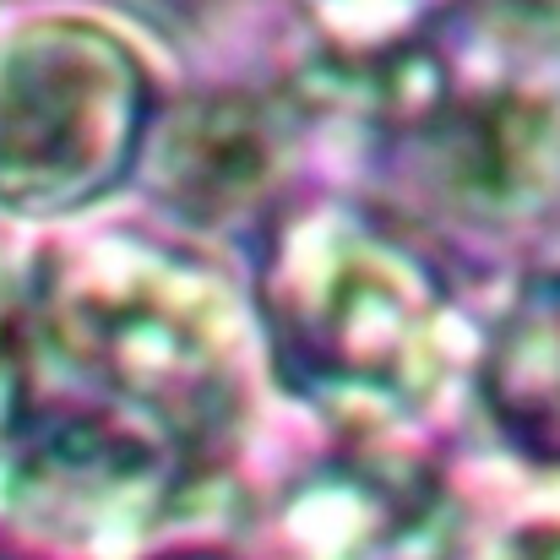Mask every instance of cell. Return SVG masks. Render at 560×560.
I'll use <instances>...</instances> for the list:
<instances>
[{
	"mask_svg": "<svg viewBox=\"0 0 560 560\" xmlns=\"http://www.w3.org/2000/svg\"><path fill=\"white\" fill-rule=\"evenodd\" d=\"M283 528L300 560H446L457 512L392 441H354L294 490Z\"/></svg>",
	"mask_w": 560,
	"mask_h": 560,
	"instance_id": "5",
	"label": "cell"
},
{
	"mask_svg": "<svg viewBox=\"0 0 560 560\" xmlns=\"http://www.w3.org/2000/svg\"><path fill=\"white\" fill-rule=\"evenodd\" d=\"M153 131V82L126 38L44 16L0 38V207L60 218L115 190Z\"/></svg>",
	"mask_w": 560,
	"mask_h": 560,
	"instance_id": "4",
	"label": "cell"
},
{
	"mask_svg": "<svg viewBox=\"0 0 560 560\" xmlns=\"http://www.w3.org/2000/svg\"><path fill=\"white\" fill-rule=\"evenodd\" d=\"M256 311L278 381L349 441L419 424L463 360L430 256L349 201H311L272 223Z\"/></svg>",
	"mask_w": 560,
	"mask_h": 560,
	"instance_id": "3",
	"label": "cell"
},
{
	"mask_svg": "<svg viewBox=\"0 0 560 560\" xmlns=\"http://www.w3.org/2000/svg\"><path fill=\"white\" fill-rule=\"evenodd\" d=\"M485 560H560V523H534L506 534Z\"/></svg>",
	"mask_w": 560,
	"mask_h": 560,
	"instance_id": "9",
	"label": "cell"
},
{
	"mask_svg": "<svg viewBox=\"0 0 560 560\" xmlns=\"http://www.w3.org/2000/svg\"><path fill=\"white\" fill-rule=\"evenodd\" d=\"M159 560H223V556H207V550H180V556H159Z\"/></svg>",
	"mask_w": 560,
	"mask_h": 560,
	"instance_id": "11",
	"label": "cell"
},
{
	"mask_svg": "<svg viewBox=\"0 0 560 560\" xmlns=\"http://www.w3.org/2000/svg\"><path fill=\"white\" fill-rule=\"evenodd\" d=\"M148 186L196 229H229L250 218L283 170L278 120L256 98L207 93L148 131Z\"/></svg>",
	"mask_w": 560,
	"mask_h": 560,
	"instance_id": "6",
	"label": "cell"
},
{
	"mask_svg": "<svg viewBox=\"0 0 560 560\" xmlns=\"http://www.w3.org/2000/svg\"><path fill=\"white\" fill-rule=\"evenodd\" d=\"M229 289L180 250L82 240L0 305V506L66 550H120L212 490L240 446Z\"/></svg>",
	"mask_w": 560,
	"mask_h": 560,
	"instance_id": "1",
	"label": "cell"
},
{
	"mask_svg": "<svg viewBox=\"0 0 560 560\" xmlns=\"http://www.w3.org/2000/svg\"><path fill=\"white\" fill-rule=\"evenodd\" d=\"M490 5H501V11H512L523 22H539V27L560 33V0H490Z\"/></svg>",
	"mask_w": 560,
	"mask_h": 560,
	"instance_id": "10",
	"label": "cell"
},
{
	"mask_svg": "<svg viewBox=\"0 0 560 560\" xmlns=\"http://www.w3.org/2000/svg\"><path fill=\"white\" fill-rule=\"evenodd\" d=\"M327 82L375 180L413 212L517 234L560 212V33L490 5L452 11L375 55H343Z\"/></svg>",
	"mask_w": 560,
	"mask_h": 560,
	"instance_id": "2",
	"label": "cell"
},
{
	"mask_svg": "<svg viewBox=\"0 0 560 560\" xmlns=\"http://www.w3.org/2000/svg\"><path fill=\"white\" fill-rule=\"evenodd\" d=\"M485 397L512 446L560 468V278L534 283L506 311L485 360Z\"/></svg>",
	"mask_w": 560,
	"mask_h": 560,
	"instance_id": "7",
	"label": "cell"
},
{
	"mask_svg": "<svg viewBox=\"0 0 560 560\" xmlns=\"http://www.w3.org/2000/svg\"><path fill=\"white\" fill-rule=\"evenodd\" d=\"M457 0H300V11L343 49V55H375L392 49L424 27H435Z\"/></svg>",
	"mask_w": 560,
	"mask_h": 560,
	"instance_id": "8",
	"label": "cell"
}]
</instances>
